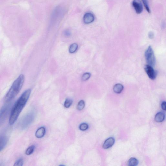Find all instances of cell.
Instances as JSON below:
<instances>
[{
	"instance_id": "obj_1",
	"label": "cell",
	"mask_w": 166,
	"mask_h": 166,
	"mask_svg": "<svg viewBox=\"0 0 166 166\" xmlns=\"http://www.w3.org/2000/svg\"><path fill=\"white\" fill-rule=\"evenodd\" d=\"M31 90L28 89L25 91L21 95L14 105L11 109L9 120L10 125H13L17 121L31 94Z\"/></svg>"
},
{
	"instance_id": "obj_2",
	"label": "cell",
	"mask_w": 166,
	"mask_h": 166,
	"mask_svg": "<svg viewBox=\"0 0 166 166\" xmlns=\"http://www.w3.org/2000/svg\"><path fill=\"white\" fill-rule=\"evenodd\" d=\"M25 82V76L21 74L14 81L5 97L6 102H9L16 97L22 88Z\"/></svg>"
},
{
	"instance_id": "obj_3",
	"label": "cell",
	"mask_w": 166,
	"mask_h": 166,
	"mask_svg": "<svg viewBox=\"0 0 166 166\" xmlns=\"http://www.w3.org/2000/svg\"><path fill=\"white\" fill-rule=\"evenodd\" d=\"M35 111H30L25 114L21 118L19 126L21 130H24L29 127L33 121L35 117Z\"/></svg>"
},
{
	"instance_id": "obj_4",
	"label": "cell",
	"mask_w": 166,
	"mask_h": 166,
	"mask_svg": "<svg viewBox=\"0 0 166 166\" xmlns=\"http://www.w3.org/2000/svg\"><path fill=\"white\" fill-rule=\"evenodd\" d=\"M12 104L11 101L7 102L0 109V127L7 118L12 108Z\"/></svg>"
},
{
	"instance_id": "obj_5",
	"label": "cell",
	"mask_w": 166,
	"mask_h": 166,
	"mask_svg": "<svg viewBox=\"0 0 166 166\" xmlns=\"http://www.w3.org/2000/svg\"><path fill=\"white\" fill-rule=\"evenodd\" d=\"M145 56L148 65L152 67H154L156 63V59L154 51L151 46H149L146 51Z\"/></svg>"
},
{
	"instance_id": "obj_6",
	"label": "cell",
	"mask_w": 166,
	"mask_h": 166,
	"mask_svg": "<svg viewBox=\"0 0 166 166\" xmlns=\"http://www.w3.org/2000/svg\"><path fill=\"white\" fill-rule=\"evenodd\" d=\"M144 69L151 79L154 80L156 78L157 73L153 68V67L149 65H146L144 66Z\"/></svg>"
},
{
	"instance_id": "obj_7",
	"label": "cell",
	"mask_w": 166,
	"mask_h": 166,
	"mask_svg": "<svg viewBox=\"0 0 166 166\" xmlns=\"http://www.w3.org/2000/svg\"><path fill=\"white\" fill-rule=\"evenodd\" d=\"M132 5L137 13L140 14L142 12V4L140 0H133Z\"/></svg>"
},
{
	"instance_id": "obj_8",
	"label": "cell",
	"mask_w": 166,
	"mask_h": 166,
	"mask_svg": "<svg viewBox=\"0 0 166 166\" xmlns=\"http://www.w3.org/2000/svg\"><path fill=\"white\" fill-rule=\"evenodd\" d=\"M9 139L7 136H0V152L5 147L8 142Z\"/></svg>"
},
{
	"instance_id": "obj_9",
	"label": "cell",
	"mask_w": 166,
	"mask_h": 166,
	"mask_svg": "<svg viewBox=\"0 0 166 166\" xmlns=\"http://www.w3.org/2000/svg\"><path fill=\"white\" fill-rule=\"evenodd\" d=\"M94 19V16L92 14L88 13L84 15L83 20L85 23L89 24L93 22Z\"/></svg>"
},
{
	"instance_id": "obj_10",
	"label": "cell",
	"mask_w": 166,
	"mask_h": 166,
	"mask_svg": "<svg viewBox=\"0 0 166 166\" xmlns=\"http://www.w3.org/2000/svg\"><path fill=\"white\" fill-rule=\"evenodd\" d=\"M115 142V139L113 138H109L105 141L102 146V147L105 149H108L114 145Z\"/></svg>"
},
{
	"instance_id": "obj_11",
	"label": "cell",
	"mask_w": 166,
	"mask_h": 166,
	"mask_svg": "<svg viewBox=\"0 0 166 166\" xmlns=\"http://www.w3.org/2000/svg\"><path fill=\"white\" fill-rule=\"evenodd\" d=\"M45 129L44 127H41L37 130L35 133V136L37 138H40L43 137L45 135Z\"/></svg>"
},
{
	"instance_id": "obj_12",
	"label": "cell",
	"mask_w": 166,
	"mask_h": 166,
	"mask_svg": "<svg viewBox=\"0 0 166 166\" xmlns=\"http://www.w3.org/2000/svg\"><path fill=\"white\" fill-rule=\"evenodd\" d=\"M164 114L161 112L157 113L155 117V121L157 122H161L164 120Z\"/></svg>"
},
{
	"instance_id": "obj_13",
	"label": "cell",
	"mask_w": 166,
	"mask_h": 166,
	"mask_svg": "<svg viewBox=\"0 0 166 166\" xmlns=\"http://www.w3.org/2000/svg\"><path fill=\"white\" fill-rule=\"evenodd\" d=\"M123 89V86L122 85L118 83V84H116L114 86L113 90L115 93L119 94L122 92Z\"/></svg>"
},
{
	"instance_id": "obj_14",
	"label": "cell",
	"mask_w": 166,
	"mask_h": 166,
	"mask_svg": "<svg viewBox=\"0 0 166 166\" xmlns=\"http://www.w3.org/2000/svg\"><path fill=\"white\" fill-rule=\"evenodd\" d=\"M139 163L137 159L134 158H131L129 160L128 162V165L130 166H137Z\"/></svg>"
},
{
	"instance_id": "obj_15",
	"label": "cell",
	"mask_w": 166,
	"mask_h": 166,
	"mask_svg": "<svg viewBox=\"0 0 166 166\" xmlns=\"http://www.w3.org/2000/svg\"><path fill=\"white\" fill-rule=\"evenodd\" d=\"M78 45L77 44L75 43L72 44L69 48V53L72 54L75 53L78 49Z\"/></svg>"
},
{
	"instance_id": "obj_16",
	"label": "cell",
	"mask_w": 166,
	"mask_h": 166,
	"mask_svg": "<svg viewBox=\"0 0 166 166\" xmlns=\"http://www.w3.org/2000/svg\"><path fill=\"white\" fill-rule=\"evenodd\" d=\"M85 106V103L84 101L82 100L79 101L77 106V110L79 111H81L84 109Z\"/></svg>"
},
{
	"instance_id": "obj_17",
	"label": "cell",
	"mask_w": 166,
	"mask_h": 166,
	"mask_svg": "<svg viewBox=\"0 0 166 166\" xmlns=\"http://www.w3.org/2000/svg\"><path fill=\"white\" fill-rule=\"evenodd\" d=\"M35 147L34 145H32L26 149V152H25V154L28 155H31L33 153L34 150H35Z\"/></svg>"
},
{
	"instance_id": "obj_18",
	"label": "cell",
	"mask_w": 166,
	"mask_h": 166,
	"mask_svg": "<svg viewBox=\"0 0 166 166\" xmlns=\"http://www.w3.org/2000/svg\"><path fill=\"white\" fill-rule=\"evenodd\" d=\"M73 101L70 99L67 98L66 99L64 104V107L66 108H68L71 106Z\"/></svg>"
},
{
	"instance_id": "obj_19",
	"label": "cell",
	"mask_w": 166,
	"mask_h": 166,
	"mask_svg": "<svg viewBox=\"0 0 166 166\" xmlns=\"http://www.w3.org/2000/svg\"><path fill=\"white\" fill-rule=\"evenodd\" d=\"M91 76V74L90 73H84L82 76V81H85L89 79Z\"/></svg>"
},
{
	"instance_id": "obj_20",
	"label": "cell",
	"mask_w": 166,
	"mask_h": 166,
	"mask_svg": "<svg viewBox=\"0 0 166 166\" xmlns=\"http://www.w3.org/2000/svg\"><path fill=\"white\" fill-rule=\"evenodd\" d=\"M23 159L22 158H20L16 161L14 165L21 166L23 165Z\"/></svg>"
},
{
	"instance_id": "obj_21",
	"label": "cell",
	"mask_w": 166,
	"mask_h": 166,
	"mask_svg": "<svg viewBox=\"0 0 166 166\" xmlns=\"http://www.w3.org/2000/svg\"><path fill=\"white\" fill-rule=\"evenodd\" d=\"M142 1H143L144 7H145V8L146 9L147 11L149 13H150V10L149 7V5H148L147 1V0H142Z\"/></svg>"
},
{
	"instance_id": "obj_22",
	"label": "cell",
	"mask_w": 166,
	"mask_h": 166,
	"mask_svg": "<svg viewBox=\"0 0 166 166\" xmlns=\"http://www.w3.org/2000/svg\"><path fill=\"white\" fill-rule=\"evenodd\" d=\"M88 125L87 124L82 123L81 124V125H80L79 126V129L80 130L82 131H84V130H86L88 129Z\"/></svg>"
},
{
	"instance_id": "obj_23",
	"label": "cell",
	"mask_w": 166,
	"mask_h": 166,
	"mask_svg": "<svg viewBox=\"0 0 166 166\" xmlns=\"http://www.w3.org/2000/svg\"><path fill=\"white\" fill-rule=\"evenodd\" d=\"M161 106L162 109H163V110L165 111L166 109L165 102H162V104Z\"/></svg>"
},
{
	"instance_id": "obj_24",
	"label": "cell",
	"mask_w": 166,
	"mask_h": 166,
	"mask_svg": "<svg viewBox=\"0 0 166 166\" xmlns=\"http://www.w3.org/2000/svg\"><path fill=\"white\" fill-rule=\"evenodd\" d=\"M64 35L66 36H68L70 35L71 33L70 31L68 30H66L64 32Z\"/></svg>"
},
{
	"instance_id": "obj_25",
	"label": "cell",
	"mask_w": 166,
	"mask_h": 166,
	"mask_svg": "<svg viewBox=\"0 0 166 166\" xmlns=\"http://www.w3.org/2000/svg\"><path fill=\"white\" fill-rule=\"evenodd\" d=\"M149 38L153 39L154 37V34L152 32H150L149 34Z\"/></svg>"
}]
</instances>
